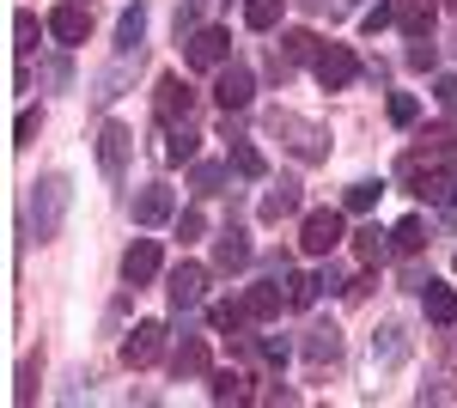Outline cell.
<instances>
[{
	"mask_svg": "<svg viewBox=\"0 0 457 408\" xmlns=\"http://www.w3.org/2000/svg\"><path fill=\"white\" fill-rule=\"evenodd\" d=\"M68 202H73V183L68 171H43L31 183V202H25V226H31L37 244H49L62 232V220H68Z\"/></svg>",
	"mask_w": 457,
	"mask_h": 408,
	"instance_id": "obj_1",
	"label": "cell"
},
{
	"mask_svg": "<svg viewBox=\"0 0 457 408\" xmlns=\"http://www.w3.org/2000/svg\"><path fill=\"white\" fill-rule=\"evenodd\" d=\"M269 129H275V135H287V146H293L305 165L329 159V146H323V129H317V122H305V116H293V110H275V116H269Z\"/></svg>",
	"mask_w": 457,
	"mask_h": 408,
	"instance_id": "obj_2",
	"label": "cell"
},
{
	"mask_svg": "<svg viewBox=\"0 0 457 408\" xmlns=\"http://www.w3.org/2000/svg\"><path fill=\"white\" fill-rule=\"evenodd\" d=\"M312 73H317V86H323V92H342V86L360 79V62H353L348 43H323V49H317V62H312Z\"/></svg>",
	"mask_w": 457,
	"mask_h": 408,
	"instance_id": "obj_3",
	"label": "cell"
},
{
	"mask_svg": "<svg viewBox=\"0 0 457 408\" xmlns=\"http://www.w3.org/2000/svg\"><path fill=\"white\" fill-rule=\"evenodd\" d=\"M342 232H348V226H342V213H336V207H317V213H305V232H299V244H305L312 256H329V250L342 244Z\"/></svg>",
	"mask_w": 457,
	"mask_h": 408,
	"instance_id": "obj_4",
	"label": "cell"
},
{
	"mask_svg": "<svg viewBox=\"0 0 457 408\" xmlns=\"http://www.w3.org/2000/svg\"><path fill=\"white\" fill-rule=\"evenodd\" d=\"M129 153H135V135H129L122 122H104V129H98V165H104L110 177H122V171H129Z\"/></svg>",
	"mask_w": 457,
	"mask_h": 408,
	"instance_id": "obj_5",
	"label": "cell"
},
{
	"mask_svg": "<svg viewBox=\"0 0 457 408\" xmlns=\"http://www.w3.org/2000/svg\"><path fill=\"white\" fill-rule=\"evenodd\" d=\"M226 55H232V37L226 31H195L189 37V49H183V62H189V68H226Z\"/></svg>",
	"mask_w": 457,
	"mask_h": 408,
	"instance_id": "obj_6",
	"label": "cell"
},
{
	"mask_svg": "<svg viewBox=\"0 0 457 408\" xmlns=\"http://www.w3.org/2000/svg\"><path fill=\"white\" fill-rule=\"evenodd\" d=\"M159 354H165V323H135L129 341H122V360L129 366H153Z\"/></svg>",
	"mask_w": 457,
	"mask_h": 408,
	"instance_id": "obj_7",
	"label": "cell"
},
{
	"mask_svg": "<svg viewBox=\"0 0 457 408\" xmlns=\"http://www.w3.org/2000/svg\"><path fill=\"white\" fill-rule=\"evenodd\" d=\"M189 104H195V92H189L177 73H165V79L153 86V110H159V122H177V116L189 122Z\"/></svg>",
	"mask_w": 457,
	"mask_h": 408,
	"instance_id": "obj_8",
	"label": "cell"
},
{
	"mask_svg": "<svg viewBox=\"0 0 457 408\" xmlns=\"http://www.w3.org/2000/svg\"><path fill=\"white\" fill-rule=\"evenodd\" d=\"M250 92H256L250 68H220V79H213V98H220V110H226V116H232V110H245Z\"/></svg>",
	"mask_w": 457,
	"mask_h": 408,
	"instance_id": "obj_9",
	"label": "cell"
},
{
	"mask_svg": "<svg viewBox=\"0 0 457 408\" xmlns=\"http://www.w3.org/2000/svg\"><path fill=\"white\" fill-rule=\"evenodd\" d=\"M202 287H208V269H202V262H177L171 269V305L177 311L202 305Z\"/></svg>",
	"mask_w": 457,
	"mask_h": 408,
	"instance_id": "obj_10",
	"label": "cell"
},
{
	"mask_svg": "<svg viewBox=\"0 0 457 408\" xmlns=\"http://www.w3.org/2000/svg\"><path fill=\"white\" fill-rule=\"evenodd\" d=\"M153 274H159V244L135 238V244H129V256H122V280H129V287H146Z\"/></svg>",
	"mask_w": 457,
	"mask_h": 408,
	"instance_id": "obj_11",
	"label": "cell"
},
{
	"mask_svg": "<svg viewBox=\"0 0 457 408\" xmlns=\"http://www.w3.org/2000/svg\"><path fill=\"white\" fill-rule=\"evenodd\" d=\"M403 360H409V329H403V323H385V329H378V336H372V366H403Z\"/></svg>",
	"mask_w": 457,
	"mask_h": 408,
	"instance_id": "obj_12",
	"label": "cell"
},
{
	"mask_svg": "<svg viewBox=\"0 0 457 408\" xmlns=\"http://www.w3.org/2000/svg\"><path fill=\"white\" fill-rule=\"evenodd\" d=\"M171 213H177V196H171V189H159V183L135 196V226H165Z\"/></svg>",
	"mask_w": 457,
	"mask_h": 408,
	"instance_id": "obj_13",
	"label": "cell"
},
{
	"mask_svg": "<svg viewBox=\"0 0 457 408\" xmlns=\"http://www.w3.org/2000/svg\"><path fill=\"white\" fill-rule=\"evenodd\" d=\"M86 25H92V19H86V6H79V0H68V6H55V12H49V31L62 37V43H86Z\"/></svg>",
	"mask_w": 457,
	"mask_h": 408,
	"instance_id": "obj_14",
	"label": "cell"
},
{
	"mask_svg": "<svg viewBox=\"0 0 457 408\" xmlns=\"http://www.w3.org/2000/svg\"><path fill=\"white\" fill-rule=\"evenodd\" d=\"M421 305H427L433 323H457V293L445 280H421Z\"/></svg>",
	"mask_w": 457,
	"mask_h": 408,
	"instance_id": "obj_15",
	"label": "cell"
},
{
	"mask_svg": "<svg viewBox=\"0 0 457 408\" xmlns=\"http://www.w3.org/2000/svg\"><path fill=\"white\" fill-rule=\"evenodd\" d=\"M245 262H250V238L245 232H220V244H213V269L232 274V269H245Z\"/></svg>",
	"mask_w": 457,
	"mask_h": 408,
	"instance_id": "obj_16",
	"label": "cell"
},
{
	"mask_svg": "<svg viewBox=\"0 0 457 408\" xmlns=\"http://www.w3.org/2000/svg\"><path fill=\"white\" fill-rule=\"evenodd\" d=\"M433 12H439L433 0H396V25H403L409 37H427V31H433Z\"/></svg>",
	"mask_w": 457,
	"mask_h": 408,
	"instance_id": "obj_17",
	"label": "cell"
},
{
	"mask_svg": "<svg viewBox=\"0 0 457 408\" xmlns=\"http://www.w3.org/2000/svg\"><path fill=\"white\" fill-rule=\"evenodd\" d=\"M171 372H177V378H202V372H208V341L189 336V341L171 354Z\"/></svg>",
	"mask_w": 457,
	"mask_h": 408,
	"instance_id": "obj_18",
	"label": "cell"
},
{
	"mask_svg": "<svg viewBox=\"0 0 457 408\" xmlns=\"http://www.w3.org/2000/svg\"><path fill=\"white\" fill-rule=\"evenodd\" d=\"M293 207H299V183H293V177H281V183H275V189L262 196V220L275 226V220H287Z\"/></svg>",
	"mask_w": 457,
	"mask_h": 408,
	"instance_id": "obj_19",
	"label": "cell"
},
{
	"mask_svg": "<svg viewBox=\"0 0 457 408\" xmlns=\"http://www.w3.org/2000/svg\"><path fill=\"white\" fill-rule=\"evenodd\" d=\"M141 37H146V6L135 0V6L122 12V25H116V49H122V55H135V49H141Z\"/></svg>",
	"mask_w": 457,
	"mask_h": 408,
	"instance_id": "obj_20",
	"label": "cell"
},
{
	"mask_svg": "<svg viewBox=\"0 0 457 408\" xmlns=\"http://www.w3.org/2000/svg\"><path fill=\"white\" fill-rule=\"evenodd\" d=\"M281 287H250L245 293V317H256V323H269V317H281Z\"/></svg>",
	"mask_w": 457,
	"mask_h": 408,
	"instance_id": "obj_21",
	"label": "cell"
},
{
	"mask_svg": "<svg viewBox=\"0 0 457 408\" xmlns=\"http://www.w3.org/2000/svg\"><path fill=\"white\" fill-rule=\"evenodd\" d=\"M336 354H342V329H336V323H317L312 336H305V360L323 366V360H336Z\"/></svg>",
	"mask_w": 457,
	"mask_h": 408,
	"instance_id": "obj_22",
	"label": "cell"
},
{
	"mask_svg": "<svg viewBox=\"0 0 457 408\" xmlns=\"http://www.w3.org/2000/svg\"><path fill=\"white\" fill-rule=\"evenodd\" d=\"M287 12V0H245V25L250 31H275Z\"/></svg>",
	"mask_w": 457,
	"mask_h": 408,
	"instance_id": "obj_23",
	"label": "cell"
},
{
	"mask_svg": "<svg viewBox=\"0 0 457 408\" xmlns=\"http://www.w3.org/2000/svg\"><path fill=\"white\" fill-rule=\"evenodd\" d=\"M317 49H323V43H317L312 31H287L281 37V55H287V62H317Z\"/></svg>",
	"mask_w": 457,
	"mask_h": 408,
	"instance_id": "obj_24",
	"label": "cell"
},
{
	"mask_svg": "<svg viewBox=\"0 0 457 408\" xmlns=\"http://www.w3.org/2000/svg\"><path fill=\"white\" fill-rule=\"evenodd\" d=\"M353 250H360V262H385V232L378 226H360L353 232Z\"/></svg>",
	"mask_w": 457,
	"mask_h": 408,
	"instance_id": "obj_25",
	"label": "cell"
},
{
	"mask_svg": "<svg viewBox=\"0 0 457 408\" xmlns=\"http://www.w3.org/2000/svg\"><path fill=\"white\" fill-rule=\"evenodd\" d=\"M232 171H238V177H262V153H256V146H250V140H238V146H232Z\"/></svg>",
	"mask_w": 457,
	"mask_h": 408,
	"instance_id": "obj_26",
	"label": "cell"
},
{
	"mask_svg": "<svg viewBox=\"0 0 457 408\" xmlns=\"http://www.w3.org/2000/svg\"><path fill=\"white\" fill-rule=\"evenodd\" d=\"M317 287H323V280H312V274H293V280H287V305L305 311V305L317 299Z\"/></svg>",
	"mask_w": 457,
	"mask_h": 408,
	"instance_id": "obj_27",
	"label": "cell"
},
{
	"mask_svg": "<svg viewBox=\"0 0 457 408\" xmlns=\"http://www.w3.org/2000/svg\"><path fill=\"white\" fill-rule=\"evenodd\" d=\"M213 403H245V378L238 372H213Z\"/></svg>",
	"mask_w": 457,
	"mask_h": 408,
	"instance_id": "obj_28",
	"label": "cell"
},
{
	"mask_svg": "<svg viewBox=\"0 0 457 408\" xmlns=\"http://www.w3.org/2000/svg\"><path fill=\"white\" fill-rule=\"evenodd\" d=\"M390 238H396V250H421V244H427V226L415 220V213H409V220H403V226H396Z\"/></svg>",
	"mask_w": 457,
	"mask_h": 408,
	"instance_id": "obj_29",
	"label": "cell"
},
{
	"mask_svg": "<svg viewBox=\"0 0 457 408\" xmlns=\"http://www.w3.org/2000/svg\"><path fill=\"white\" fill-rule=\"evenodd\" d=\"M37 129H43V110H19V122H12V146H31Z\"/></svg>",
	"mask_w": 457,
	"mask_h": 408,
	"instance_id": "obj_30",
	"label": "cell"
},
{
	"mask_svg": "<svg viewBox=\"0 0 457 408\" xmlns=\"http://www.w3.org/2000/svg\"><path fill=\"white\" fill-rule=\"evenodd\" d=\"M378 196H385V183H353V189H348V213H366V207H378Z\"/></svg>",
	"mask_w": 457,
	"mask_h": 408,
	"instance_id": "obj_31",
	"label": "cell"
},
{
	"mask_svg": "<svg viewBox=\"0 0 457 408\" xmlns=\"http://www.w3.org/2000/svg\"><path fill=\"white\" fill-rule=\"evenodd\" d=\"M165 159H171V165H183V159H195V135H189V129H177V135L165 140Z\"/></svg>",
	"mask_w": 457,
	"mask_h": 408,
	"instance_id": "obj_32",
	"label": "cell"
},
{
	"mask_svg": "<svg viewBox=\"0 0 457 408\" xmlns=\"http://www.w3.org/2000/svg\"><path fill=\"white\" fill-rule=\"evenodd\" d=\"M202 196H220V183H226V165H195V177H189Z\"/></svg>",
	"mask_w": 457,
	"mask_h": 408,
	"instance_id": "obj_33",
	"label": "cell"
},
{
	"mask_svg": "<svg viewBox=\"0 0 457 408\" xmlns=\"http://www.w3.org/2000/svg\"><path fill=\"white\" fill-rule=\"evenodd\" d=\"M433 98H439L445 116H457V79H452V73H439V79H433Z\"/></svg>",
	"mask_w": 457,
	"mask_h": 408,
	"instance_id": "obj_34",
	"label": "cell"
},
{
	"mask_svg": "<svg viewBox=\"0 0 457 408\" xmlns=\"http://www.w3.org/2000/svg\"><path fill=\"white\" fill-rule=\"evenodd\" d=\"M202 232H208V220H202L195 207H189V213H177V238H183V244H195Z\"/></svg>",
	"mask_w": 457,
	"mask_h": 408,
	"instance_id": "obj_35",
	"label": "cell"
},
{
	"mask_svg": "<svg viewBox=\"0 0 457 408\" xmlns=\"http://www.w3.org/2000/svg\"><path fill=\"white\" fill-rule=\"evenodd\" d=\"M12 37H19V49H37V37H43V25H37L31 12H19V19H12Z\"/></svg>",
	"mask_w": 457,
	"mask_h": 408,
	"instance_id": "obj_36",
	"label": "cell"
},
{
	"mask_svg": "<svg viewBox=\"0 0 457 408\" xmlns=\"http://www.w3.org/2000/svg\"><path fill=\"white\" fill-rule=\"evenodd\" d=\"M415 116H421V104L409 98V92H396V98H390V122H403V129H409Z\"/></svg>",
	"mask_w": 457,
	"mask_h": 408,
	"instance_id": "obj_37",
	"label": "cell"
},
{
	"mask_svg": "<svg viewBox=\"0 0 457 408\" xmlns=\"http://www.w3.org/2000/svg\"><path fill=\"white\" fill-rule=\"evenodd\" d=\"M208 323H213V329H238V323H245V305H213Z\"/></svg>",
	"mask_w": 457,
	"mask_h": 408,
	"instance_id": "obj_38",
	"label": "cell"
},
{
	"mask_svg": "<svg viewBox=\"0 0 457 408\" xmlns=\"http://www.w3.org/2000/svg\"><path fill=\"white\" fill-rule=\"evenodd\" d=\"M433 62H439V49H433L427 37H415V49H409V68H415V73H427Z\"/></svg>",
	"mask_w": 457,
	"mask_h": 408,
	"instance_id": "obj_39",
	"label": "cell"
},
{
	"mask_svg": "<svg viewBox=\"0 0 457 408\" xmlns=\"http://www.w3.org/2000/svg\"><path fill=\"white\" fill-rule=\"evenodd\" d=\"M390 19H396V6H372V12H366V31L378 37V31H385V25H390Z\"/></svg>",
	"mask_w": 457,
	"mask_h": 408,
	"instance_id": "obj_40",
	"label": "cell"
},
{
	"mask_svg": "<svg viewBox=\"0 0 457 408\" xmlns=\"http://www.w3.org/2000/svg\"><path fill=\"white\" fill-rule=\"evenodd\" d=\"M31 378H37V366H31V360H25V366H19V390H12L19 403H31Z\"/></svg>",
	"mask_w": 457,
	"mask_h": 408,
	"instance_id": "obj_41",
	"label": "cell"
},
{
	"mask_svg": "<svg viewBox=\"0 0 457 408\" xmlns=\"http://www.w3.org/2000/svg\"><path fill=\"white\" fill-rule=\"evenodd\" d=\"M452 207H457V183H452Z\"/></svg>",
	"mask_w": 457,
	"mask_h": 408,
	"instance_id": "obj_42",
	"label": "cell"
},
{
	"mask_svg": "<svg viewBox=\"0 0 457 408\" xmlns=\"http://www.w3.org/2000/svg\"><path fill=\"white\" fill-rule=\"evenodd\" d=\"M79 6H92V0H79Z\"/></svg>",
	"mask_w": 457,
	"mask_h": 408,
	"instance_id": "obj_43",
	"label": "cell"
},
{
	"mask_svg": "<svg viewBox=\"0 0 457 408\" xmlns=\"http://www.w3.org/2000/svg\"><path fill=\"white\" fill-rule=\"evenodd\" d=\"M445 6H457V0H445Z\"/></svg>",
	"mask_w": 457,
	"mask_h": 408,
	"instance_id": "obj_44",
	"label": "cell"
}]
</instances>
